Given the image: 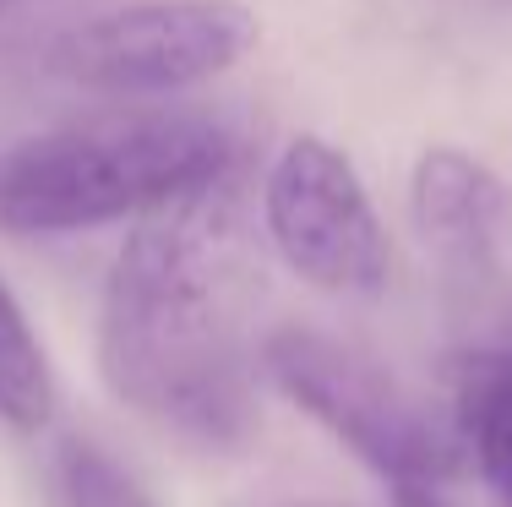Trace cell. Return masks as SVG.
Here are the masks:
<instances>
[{
    "label": "cell",
    "mask_w": 512,
    "mask_h": 507,
    "mask_svg": "<svg viewBox=\"0 0 512 507\" xmlns=\"http://www.w3.org/2000/svg\"><path fill=\"white\" fill-rule=\"evenodd\" d=\"M256 295L262 257L235 175L137 219L104 279L99 371L109 393L197 448L246 442Z\"/></svg>",
    "instance_id": "6da1fadb"
},
{
    "label": "cell",
    "mask_w": 512,
    "mask_h": 507,
    "mask_svg": "<svg viewBox=\"0 0 512 507\" xmlns=\"http://www.w3.org/2000/svg\"><path fill=\"white\" fill-rule=\"evenodd\" d=\"M235 131L202 110H120L0 148V229L77 235L148 219L235 175Z\"/></svg>",
    "instance_id": "7a4b0ae2"
},
{
    "label": "cell",
    "mask_w": 512,
    "mask_h": 507,
    "mask_svg": "<svg viewBox=\"0 0 512 507\" xmlns=\"http://www.w3.org/2000/svg\"><path fill=\"white\" fill-rule=\"evenodd\" d=\"M262 371L295 409L349 458H360L387 486L393 507H447L453 486V437L414 398L349 344L311 328H278L262 338Z\"/></svg>",
    "instance_id": "3957f363"
},
{
    "label": "cell",
    "mask_w": 512,
    "mask_h": 507,
    "mask_svg": "<svg viewBox=\"0 0 512 507\" xmlns=\"http://www.w3.org/2000/svg\"><path fill=\"white\" fill-rule=\"evenodd\" d=\"M262 39L246 0H126L66 33V82L115 99H169L235 71Z\"/></svg>",
    "instance_id": "277c9868"
},
{
    "label": "cell",
    "mask_w": 512,
    "mask_h": 507,
    "mask_svg": "<svg viewBox=\"0 0 512 507\" xmlns=\"http://www.w3.org/2000/svg\"><path fill=\"white\" fill-rule=\"evenodd\" d=\"M262 229L284 268L327 295H376L393 246L360 169L327 137H289L262 180Z\"/></svg>",
    "instance_id": "5b68a950"
},
{
    "label": "cell",
    "mask_w": 512,
    "mask_h": 507,
    "mask_svg": "<svg viewBox=\"0 0 512 507\" xmlns=\"http://www.w3.org/2000/svg\"><path fill=\"white\" fill-rule=\"evenodd\" d=\"M409 213L420 240L458 279H485L512 213V197L485 159L463 148H425L409 175Z\"/></svg>",
    "instance_id": "8992f818"
},
{
    "label": "cell",
    "mask_w": 512,
    "mask_h": 507,
    "mask_svg": "<svg viewBox=\"0 0 512 507\" xmlns=\"http://www.w3.org/2000/svg\"><path fill=\"white\" fill-rule=\"evenodd\" d=\"M453 415L480 480L502 497V507H512V349H474L458 360Z\"/></svg>",
    "instance_id": "52a82bcc"
},
{
    "label": "cell",
    "mask_w": 512,
    "mask_h": 507,
    "mask_svg": "<svg viewBox=\"0 0 512 507\" xmlns=\"http://www.w3.org/2000/svg\"><path fill=\"white\" fill-rule=\"evenodd\" d=\"M55 415V377L28 311L0 279V420L11 431H44Z\"/></svg>",
    "instance_id": "ba28073f"
},
{
    "label": "cell",
    "mask_w": 512,
    "mask_h": 507,
    "mask_svg": "<svg viewBox=\"0 0 512 507\" xmlns=\"http://www.w3.org/2000/svg\"><path fill=\"white\" fill-rule=\"evenodd\" d=\"M44 486L55 507H153L137 475L88 437H55L44 453Z\"/></svg>",
    "instance_id": "9c48e42d"
},
{
    "label": "cell",
    "mask_w": 512,
    "mask_h": 507,
    "mask_svg": "<svg viewBox=\"0 0 512 507\" xmlns=\"http://www.w3.org/2000/svg\"><path fill=\"white\" fill-rule=\"evenodd\" d=\"M284 507H349V502H284Z\"/></svg>",
    "instance_id": "30bf717a"
}]
</instances>
